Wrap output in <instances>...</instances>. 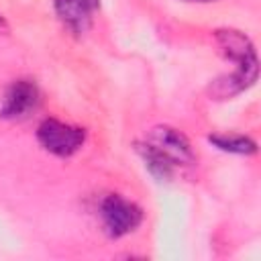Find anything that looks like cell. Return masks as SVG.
<instances>
[{"instance_id":"obj_8","label":"cell","mask_w":261,"mask_h":261,"mask_svg":"<svg viewBox=\"0 0 261 261\" xmlns=\"http://www.w3.org/2000/svg\"><path fill=\"white\" fill-rule=\"evenodd\" d=\"M208 141L226 153H237V155H253L257 151V143L245 135H210Z\"/></svg>"},{"instance_id":"obj_3","label":"cell","mask_w":261,"mask_h":261,"mask_svg":"<svg viewBox=\"0 0 261 261\" xmlns=\"http://www.w3.org/2000/svg\"><path fill=\"white\" fill-rule=\"evenodd\" d=\"M100 218H102L106 234L112 239H120V237L133 232L141 224L143 210L135 202H130L118 194H110L100 204Z\"/></svg>"},{"instance_id":"obj_10","label":"cell","mask_w":261,"mask_h":261,"mask_svg":"<svg viewBox=\"0 0 261 261\" xmlns=\"http://www.w3.org/2000/svg\"><path fill=\"white\" fill-rule=\"evenodd\" d=\"M184 2H212V0H184Z\"/></svg>"},{"instance_id":"obj_1","label":"cell","mask_w":261,"mask_h":261,"mask_svg":"<svg viewBox=\"0 0 261 261\" xmlns=\"http://www.w3.org/2000/svg\"><path fill=\"white\" fill-rule=\"evenodd\" d=\"M214 37L220 51L237 63V69L230 75L218 77L210 84V96L216 100H226L255 84L259 71L257 55L251 39L237 29H218Z\"/></svg>"},{"instance_id":"obj_2","label":"cell","mask_w":261,"mask_h":261,"mask_svg":"<svg viewBox=\"0 0 261 261\" xmlns=\"http://www.w3.org/2000/svg\"><path fill=\"white\" fill-rule=\"evenodd\" d=\"M41 147L57 157H69L77 153L86 141V130L57 118H45L37 128Z\"/></svg>"},{"instance_id":"obj_6","label":"cell","mask_w":261,"mask_h":261,"mask_svg":"<svg viewBox=\"0 0 261 261\" xmlns=\"http://www.w3.org/2000/svg\"><path fill=\"white\" fill-rule=\"evenodd\" d=\"M100 4L92 0H55V12L59 20L73 33L88 31L92 22V12Z\"/></svg>"},{"instance_id":"obj_9","label":"cell","mask_w":261,"mask_h":261,"mask_svg":"<svg viewBox=\"0 0 261 261\" xmlns=\"http://www.w3.org/2000/svg\"><path fill=\"white\" fill-rule=\"evenodd\" d=\"M2 33H6V22L0 18V35H2Z\"/></svg>"},{"instance_id":"obj_11","label":"cell","mask_w":261,"mask_h":261,"mask_svg":"<svg viewBox=\"0 0 261 261\" xmlns=\"http://www.w3.org/2000/svg\"><path fill=\"white\" fill-rule=\"evenodd\" d=\"M92 2H98V4H100V0H92Z\"/></svg>"},{"instance_id":"obj_4","label":"cell","mask_w":261,"mask_h":261,"mask_svg":"<svg viewBox=\"0 0 261 261\" xmlns=\"http://www.w3.org/2000/svg\"><path fill=\"white\" fill-rule=\"evenodd\" d=\"M39 106V88L29 80H18L8 86L2 106L0 118L6 120H22Z\"/></svg>"},{"instance_id":"obj_5","label":"cell","mask_w":261,"mask_h":261,"mask_svg":"<svg viewBox=\"0 0 261 261\" xmlns=\"http://www.w3.org/2000/svg\"><path fill=\"white\" fill-rule=\"evenodd\" d=\"M149 143L169 155L175 163H190L194 159V151L188 137L173 126H155L149 133Z\"/></svg>"},{"instance_id":"obj_7","label":"cell","mask_w":261,"mask_h":261,"mask_svg":"<svg viewBox=\"0 0 261 261\" xmlns=\"http://www.w3.org/2000/svg\"><path fill=\"white\" fill-rule=\"evenodd\" d=\"M137 151H139V155L143 157L147 169H149L157 179L163 181V179H169V177L173 175V169H175L177 163H175L169 155H165L161 149H157L153 143H149V141L137 143Z\"/></svg>"}]
</instances>
